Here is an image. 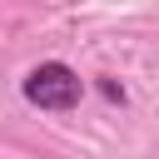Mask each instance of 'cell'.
<instances>
[{
    "mask_svg": "<svg viewBox=\"0 0 159 159\" xmlns=\"http://www.w3.org/2000/svg\"><path fill=\"white\" fill-rule=\"evenodd\" d=\"M99 94H104L109 104H124V84H114V80H99Z\"/></svg>",
    "mask_w": 159,
    "mask_h": 159,
    "instance_id": "cell-2",
    "label": "cell"
},
{
    "mask_svg": "<svg viewBox=\"0 0 159 159\" xmlns=\"http://www.w3.org/2000/svg\"><path fill=\"white\" fill-rule=\"evenodd\" d=\"M20 89H25V99H30L35 109H50V114H65V109H75V104L84 99V80H80L65 60L35 65V70L20 80Z\"/></svg>",
    "mask_w": 159,
    "mask_h": 159,
    "instance_id": "cell-1",
    "label": "cell"
}]
</instances>
